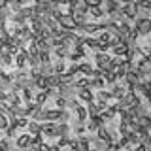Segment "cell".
Segmentation results:
<instances>
[{
  "label": "cell",
  "mask_w": 151,
  "mask_h": 151,
  "mask_svg": "<svg viewBox=\"0 0 151 151\" xmlns=\"http://www.w3.org/2000/svg\"><path fill=\"white\" fill-rule=\"evenodd\" d=\"M93 70L94 68L89 63H79V76H91Z\"/></svg>",
  "instance_id": "cell-28"
},
{
  "label": "cell",
  "mask_w": 151,
  "mask_h": 151,
  "mask_svg": "<svg viewBox=\"0 0 151 151\" xmlns=\"http://www.w3.org/2000/svg\"><path fill=\"white\" fill-rule=\"evenodd\" d=\"M15 63V55H12L9 51H2V64L4 66H12Z\"/></svg>",
  "instance_id": "cell-24"
},
{
  "label": "cell",
  "mask_w": 151,
  "mask_h": 151,
  "mask_svg": "<svg viewBox=\"0 0 151 151\" xmlns=\"http://www.w3.org/2000/svg\"><path fill=\"white\" fill-rule=\"evenodd\" d=\"M9 8H12V12H13V13H19V12L23 9V4H19V2H15V0H13V2L9 4Z\"/></svg>",
  "instance_id": "cell-37"
},
{
  "label": "cell",
  "mask_w": 151,
  "mask_h": 151,
  "mask_svg": "<svg viewBox=\"0 0 151 151\" xmlns=\"http://www.w3.org/2000/svg\"><path fill=\"white\" fill-rule=\"evenodd\" d=\"M21 96H23V102H32L36 98V94H34V89L32 87H25L21 91Z\"/></svg>",
  "instance_id": "cell-18"
},
{
  "label": "cell",
  "mask_w": 151,
  "mask_h": 151,
  "mask_svg": "<svg viewBox=\"0 0 151 151\" xmlns=\"http://www.w3.org/2000/svg\"><path fill=\"white\" fill-rule=\"evenodd\" d=\"M96 134L100 136L102 140H106L108 144H110V142H115V138H113V134H111V130H108L106 127H100V129L96 130Z\"/></svg>",
  "instance_id": "cell-13"
},
{
  "label": "cell",
  "mask_w": 151,
  "mask_h": 151,
  "mask_svg": "<svg viewBox=\"0 0 151 151\" xmlns=\"http://www.w3.org/2000/svg\"><path fill=\"white\" fill-rule=\"evenodd\" d=\"M55 106L60 108V110L68 108V98H66V96H57V98H55Z\"/></svg>",
  "instance_id": "cell-31"
},
{
  "label": "cell",
  "mask_w": 151,
  "mask_h": 151,
  "mask_svg": "<svg viewBox=\"0 0 151 151\" xmlns=\"http://www.w3.org/2000/svg\"><path fill=\"white\" fill-rule=\"evenodd\" d=\"M145 100H147V106H151V94H149V96H145Z\"/></svg>",
  "instance_id": "cell-41"
},
{
  "label": "cell",
  "mask_w": 151,
  "mask_h": 151,
  "mask_svg": "<svg viewBox=\"0 0 151 151\" xmlns=\"http://www.w3.org/2000/svg\"><path fill=\"white\" fill-rule=\"evenodd\" d=\"M57 125H59L57 121L42 123V132H44V136H47V138H59V134H57Z\"/></svg>",
  "instance_id": "cell-3"
},
{
  "label": "cell",
  "mask_w": 151,
  "mask_h": 151,
  "mask_svg": "<svg viewBox=\"0 0 151 151\" xmlns=\"http://www.w3.org/2000/svg\"><path fill=\"white\" fill-rule=\"evenodd\" d=\"M57 134H59V138H60V136H70V127H68V123L59 121V125H57Z\"/></svg>",
  "instance_id": "cell-20"
},
{
  "label": "cell",
  "mask_w": 151,
  "mask_h": 151,
  "mask_svg": "<svg viewBox=\"0 0 151 151\" xmlns=\"http://www.w3.org/2000/svg\"><path fill=\"white\" fill-rule=\"evenodd\" d=\"M113 38V34L111 32H108V30H102L100 32V36H98V40L100 42H104V44H110V40Z\"/></svg>",
  "instance_id": "cell-33"
},
{
  "label": "cell",
  "mask_w": 151,
  "mask_h": 151,
  "mask_svg": "<svg viewBox=\"0 0 151 151\" xmlns=\"http://www.w3.org/2000/svg\"><path fill=\"white\" fill-rule=\"evenodd\" d=\"M74 85H76V89H87V87H91V76H81V78H76V83Z\"/></svg>",
  "instance_id": "cell-10"
},
{
  "label": "cell",
  "mask_w": 151,
  "mask_h": 151,
  "mask_svg": "<svg viewBox=\"0 0 151 151\" xmlns=\"http://www.w3.org/2000/svg\"><path fill=\"white\" fill-rule=\"evenodd\" d=\"M55 57L57 59H68L70 55V45H63V47H55Z\"/></svg>",
  "instance_id": "cell-17"
},
{
  "label": "cell",
  "mask_w": 151,
  "mask_h": 151,
  "mask_svg": "<svg viewBox=\"0 0 151 151\" xmlns=\"http://www.w3.org/2000/svg\"><path fill=\"white\" fill-rule=\"evenodd\" d=\"M27 129H28L30 134H38V132H42V123L36 121V119H30V123H28Z\"/></svg>",
  "instance_id": "cell-22"
},
{
  "label": "cell",
  "mask_w": 151,
  "mask_h": 151,
  "mask_svg": "<svg viewBox=\"0 0 151 151\" xmlns=\"http://www.w3.org/2000/svg\"><path fill=\"white\" fill-rule=\"evenodd\" d=\"M102 76H104V79H106V81L110 83V85H113V83H117V81H119V78H117V74L113 72V70H104Z\"/></svg>",
  "instance_id": "cell-21"
},
{
  "label": "cell",
  "mask_w": 151,
  "mask_h": 151,
  "mask_svg": "<svg viewBox=\"0 0 151 151\" xmlns=\"http://www.w3.org/2000/svg\"><path fill=\"white\" fill-rule=\"evenodd\" d=\"M89 140H91V145H94L96 149H108V142L102 140L100 136H89Z\"/></svg>",
  "instance_id": "cell-11"
},
{
  "label": "cell",
  "mask_w": 151,
  "mask_h": 151,
  "mask_svg": "<svg viewBox=\"0 0 151 151\" xmlns=\"http://www.w3.org/2000/svg\"><path fill=\"white\" fill-rule=\"evenodd\" d=\"M111 94H113V98H115V100H121V98L127 94V89L123 87V85H119V83H113L111 85Z\"/></svg>",
  "instance_id": "cell-8"
},
{
  "label": "cell",
  "mask_w": 151,
  "mask_h": 151,
  "mask_svg": "<svg viewBox=\"0 0 151 151\" xmlns=\"http://www.w3.org/2000/svg\"><path fill=\"white\" fill-rule=\"evenodd\" d=\"M129 42H121L117 47H113V55H119V57H127V53H129Z\"/></svg>",
  "instance_id": "cell-14"
},
{
  "label": "cell",
  "mask_w": 151,
  "mask_h": 151,
  "mask_svg": "<svg viewBox=\"0 0 151 151\" xmlns=\"http://www.w3.org/2000/svg\"><path fill=\"white\" fill-rule=\"evenodd\" d=\"M140 8L149 9V12H151V0H140Z\"/></svg>",
  "instance_id": "cell-39"
},
{
  "label": "cell",
  "mask_w": 151,
  "mask_h": 151,
  "mask_svg": "<svg viewBox=\"0 0 151 151\" xmlns=\"http://www.w3.org/2000/svg\"><path fill=\"white\" fill-rule=\"evenodd\" d=\"M60 108H55V110H45L44 111V117L45 121H60Z\"/></svg>",
  "instance_id": "cell-7"
},
{
  "label": "cell",
  "mask_w": 151,
  "mask_h": 151,
  "mask_svg": "<svg viewBox=\"0 0 151 151\" xmlns=\"http://www.w3.org/2000/svg\"><path fill=\"white\" fill-rule=\"evenodd\" d=\"M49 53H51V51H40V60H42V63H53Z\"/></svg>",
  "instance_id": "cell-35"
},
{
  "label": "cell",
  "mask_w": 151,
  "mask_h": 151,
  "mask_svg": "<svg viewBox=\"0 0 151 151\" xmlns=\"http://www.w3.org/2000/svg\"><path fill=\"white\" fill-rule=\"evenodd\" d=\"M117 130H119L121 136H129V132L132 130V129H130V123H129V121H121L119 127H117Z\"/></svg>",
  "instance_id": "cell-25"
},
{
  "label": "cell",
  "mask_w": 151,
  "mask_h": 151,
  "mask_svg": "<svg viewBox=\"0 0 151 151\" xmlns=\"http://www.w3.org/2000/svg\"><path fill=\"white\" fill-rule=\"evenodd\" d=\"M100 44H102V42L98 40V38H93V36H87V38H85V45H87V49L94 51V53L98 51V47H100Z\"/></svg>",
  "instance_id": "cell-9"
},
{
  "label": "cell",
  "mask_w": 151,
  "mask_h": 151,
  "mask_svg": "<svg viewBox=\"0 0 151 151\" xmlns=\"http://www.w3.org/2000/svg\"><path fill=\"white\" fill-rule=\"evenodd\" d=\"M28 64V49H23L19 55H15V68H25Z\"/></svg>",
  "instance_id": "cell-6"
},
{
  "label": "cell",
  "mask_w": 151,
  "mask_h": 151,
  "mask_svg": "<svg viewBox=\"0 0 151 151\" xmlns=\"http://www.w3.org/2000/svg\"><path fill=\"white\" fill-rule=\"evenodd\" d=\"M47 87H49V76L42 74L40 78L36 79V89H47Z\"/></svg>",
  "instance_id": "cell-23"
},
{
  "label": "cell",
  "mask_w": 151,
  "mask_h": 151,
  "mask_svg": "<svg viewBox=\"0 0 151 151\" xmlns=\"http://www.w3.org/2000/svg\"><path fill=\"white\" fill-rule=\"evenodd\" d=\"M134 27L140 30V34L142 36H147L151 34V17H136V23H134Z\"/></svg>",
  "instance_id": "cell-1"
},
{
  "label": "cell",
  "mask_w": 151,
  "mask_h": 151,
  "mask_svg": "<svg viewBox=\"0 0 151 151\" xmlns=\"http://www.w3.org/2000/svg\"><path fill=\"white\" fill-rule=\"evenodd\" d=\"M111 98H113L111 91H106V89H100V91H98V100L108 102V100H111Z\"/></svg>",
  "instance_id": "cell-30"
},
{
  "label": "cell",
  "mask_w": 151,
  "mask_h": 151,
  "mask_svg": "<svg viewBox=\"0 0 151 151\" xmlns=\"http://www.w3.org/2000/svg\"><path fill=\"white\" fill-rule=\"evenodd\" d=\"M89 13L94 17V19H102V17H106L108 13H106V9H104L102 6H91V9H89Z\"/></svg>",
  "instance_id": "cell-16"
},
{
  "label": "cell",
  "mask_w": 151,
  "mask_h": 151,
  "mask_svg": "<svg viewBox=\"0 0 151 151\" xmlns=\"http://www.w3.org/2000/svg\"><path fill=\"white\" fill-rule=\"evenodd\" d=\"M94 60H96V66L102 70H108L111 66V57L108 53H102V51H96L94 53Z\"/></svg>",
  "instance_id": "cell-2"
},
{
  "label": "cell",
  "mask_w": 151,
  "mask_h": 151,
  "mask_svg": "<svg viewBox=\"0 0 151 151\" xmlns=\"http://www.w3.org/2000/svg\"><path fill=\"white\" fill-rule=\"evenodd\" d=\"M106 79H104V76H94V78H91V87L93 89H98V91H100V89H104L106 87Z\"/></svg>",
  "instance_id": "cell-12"
},
{
  "label": "cell",
  "mask_w": 151,
  "mask_h": 151,
  "mask_svg": "<svg viewBox=\"0 0 151 151\" xmlns=\"http://www.w3.org/2000/svg\"><path fill=\"white\" fill-rule=\"evenodd\" d=\"M70 117H72V115H70V111H68V108H64V110H63V111H60V121H64V123H68V121H70Z\"/></svg>",
  "instance_id": "cell-38"
},
{
  "label": "cell",
  "mask_w": 151,
  "mask_h": 151,
  "mask_svg": "<svg viewBox=\"0 0 151 151\" xmlns=\"http://www.w3.org/2000/svg\"><path fill=\"white\" fill-rule=\"evenodd\" d=\"M149 91H151V79H149Z\"/></svg>",
  "instance_id": "cell-42"
},
{
  "label": "cell",
  "mask_w": 151,
  "mask_h": 151,
  "mask_svg": "<svg viewBox=\"0 0 151 151\" xmlns=\"http://www.w3.org/2000/svg\"><path fill=\"white\" fill-rule=\"evenodd\" d=\"M15 145H17L19 149H30V145H32V134L28 132V134H21V136H17Z\"/></svg>",
  "instance_id": "cell-4"
},
{
  "label": "cell",
  "mask_w": 151,
  "mask_h": 151,
  "mask_svg": "<svg viewBox=\"0 0 151 151\" xmlns=\"http://www.w3.org/2000/svg\"><path fill=\"white\" fill-rule=\"evenodd\" d=\"M12 149V145H9V142H8V136L4 140H0V151H9Z\"/></svg>",
  "instance_id": "cell-36"
},
{
  "label": "cell",
  "mask_w": 151,
  "mask_h": 151,
  "mask_svg": "<svg viewBox=\"0 0 151 151\" xmlns=\"http://www.w3.org/2000/svg\"><path fill=\"white\" fill-rule=\"evenodd\" d=\"M74 113H76V117H78L79 121H87L89 119V110L85 106H81V104H79V106L74 110Z\"/></svg>",
  "instance_id": "cell-15"
},
{
  "label": "cell",
  "mask_w": 151,
  "mask_h": 151,
  "mask_svg": "<svg viewBox=\"0 0 151 151\" xmlns=\"http://www.w3.org/2000/svg\"><path fill=\"white\" fill-rule=\"evenodd\" d=\"M47 98H49L47 91H45V89H40V91L36 93V98H34V100H36L38 104H45V102H47Z\"/></svg>",
  "instance_id": "cell-29"
},
{
  "label": "cell",
  "mask_w": 151,
  "mask_h": 151,
  "mask_svg": "<svg viewBox=\"0 0 151 151\" xmlns=\"http://www.w3.org/2000/svg\"><path fill=\"white\" fill-rule=\"evenodd\" d=\"M53 66H55V74L66 72V60H64V59H57L55 63H53Z\"/></svg>",
  "instance_id": "cell-26"
},
{
  "label": "cell",
  "mask_w": 151,
  "mask_h": 151,
  "mask_svg": "<svg viewBox=\"0 0 151 151\" xmlns=\"http://www.w3.org/2000/svg\"><path fill=\"white\" fill-rule=\"evenodd\" d=\"M40 70H42V74H45V76L55 74V66H53V63H42V64H40Z\"/></svg>",
  "instance_id": "cell-27"
},
{
  "label": "cell",
  "mask_w": 151,
  "mask_h": 151,
  "mask_svg": "<svg viewBox=\"0 0 151 151\" xmlns=\"http://www.w3.org/2000/svg\"><path fill=\"white\" fill-rule=\"evenodd\" d=\"M21 13H23V15H25V17L28 19V21H30V19L34 17V6H32V8H28V6H23Z\"/></svg>",
  "instance_id": "cell-32"
},
{
  "label": "cell",
  "mask_w": 151,
  "mask_h": 151,
  "mask_svg": "<svg viewBox=\"0 0 151 151\" xmlns=\"http://www.w3.org/2000/svg\"><path fill=\"white\" fill-rule=\"evenodd\" d=\"M93 87H87V89H78V96L81 102H94V93L91 91Z\"/></svg>",
  "instance_id": "cell-5"
},
{
  "label": "cell",
  "mask_w": 151,
  "mask_h": 151,
  "mask_svg": "<svg viewBox=\"0 0 151 151\" xmlns=\"http://www.w3.org/2000/svg\"><path fill=\"white\" fill-rule=\"evenodd\" d=\"M117 2H119V4H121V6H123V4H130V2H129V0H117Z\"/></svg>",
  "instance_id": "cell-40"
},
{
  "label": "cell",
  "mask_w": 151,
  "mask_h": 151,
  "mask_svg": "<svg viewBox=\"0 0 151 151\" xmlns=\"http://www.w3.org/2000/svg\"><path fill=\"white\" fill-rule=\"evenodd\" d=\"M28 123H30V121H28V115H23V117L17 119V127H19V129H25V127H28Z\"/></svg>",
  "instance_id": "cell-34"
},
{
  "label": "cell",
  "mask_w": 151,
  "mask_h": 151,
  "mask_svg": "<svg viewBox=\"0 0 151 151\" xmlns=\"http://www.w3.org/2000/svg\"><path fill=\"white\" fill-rule=\"evenodd\" d=\"M9 19H12V23H13V25H17V27H23V25H27V21H28V19H27L25 15H23L21 12H19V13H13V15L9 17Z\"/></svg>",
  "instance_id": "cell-19"
}]
</instances>
